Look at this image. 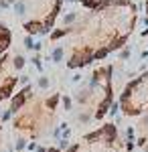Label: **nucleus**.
Masks as SVG:
<instances>
[{
    "instance_id": "f257e3e1",
    "label": "nucleus",
    "mask_w": 148,
    "mask_h": 152,
    "mask_svg": "<svg viewBox=\"0 0 148 152\" xmlns=\"http://www.w3.org/2000/svg\"><path fill=\"white\" fill-rule=\"evenodd\" d=\"M138 6L132 0H91L71 23L51 35L69 69H81L122 49L136 31Z\"/></svg>"
},
{
    "instance_id": "f03ea898",
    "label": "nucleus",
    "mask_w": 148,
    "mask_h": 152,
    "mask_svg": "<svg viewBox=\"0 0 148 152\" xmlns=\"http://www.w3.org/2000/svg\"><path fill=\"white\" fill-rule=\"evenodd\" d=\"M59 94H34L33 85H26L12 97L10 116L18 132L29 138H39L51 128L59 110Z\"/></svg>"
},
{
    "instance_id": "7ed1b4c3",
    "label": "nucleus",
    "mask_w": 148,
    "mask_h": 152,
    "mask_svg": "<svg viewBox=\"0 0 148 152\" xmlns=\"http://www.w3.org/2000/svg\"><path fill=\"white\" fill-rule=\"evenodd\" d=\"M112 65H100L89 73L85 81H81L73 97H65V107L75 105V116L79 124H89L93 120H102L114 102V83H112Z\"/></svg>"
},
{
    "instance_id": "20e7f679",
    "label": "nucleus",
    "mask_w": 148,
    "mask_h": 152,
    "mask_svg": "<svg viewBox=\"0 0 148 152\" xmlns=\"http://www.w3.org/2000/svg\"><path fill=\"white\" fill-rule=\"evenodd\" d=\"M63 8V0H14V18L26 35L49 33Z\"/></svg>"
},
{
    "instance_id": "39448f33",
    "label": "nucleus",
    "mask_w": 148,
    "mask_h": 152,
    "mask_svg": "<svg viewBox=\"0 0 148 152\" xmlns=\"http://www.w3.org/2000/svg\"><path fill=\"white\" fill-rule=\"evenodd\" d=\"M120 110L124 116H144L148 112V73L126 83L120 95Z\"/></svg>"
},
{
    "instance_id": "423d86ee",
    "label": "nucleus",
    "mask_w": 148,
    "mask_h": 152,
    "mask_svg": "<svg viewBox=\"0 0 148 152\" xmlns=\"http://www.w3.org/2000/svg\"><path fill=\"white\" fill-rule=\"evenodd\" d=\"M24 67V59L16 53H6L0 59V102L8 99L18 83V73Z\"/></svg>"
},
{
    "instance_id": "0eeeda50",
    "label": "nucleus",
    "mask_w": 148,
    "mask_h": 152,
    "mask_svg": "<svg viewBox=\"0 0 148 152\" xmlns=\"http://www.w3.org/2000/svg\"><path fill=\"white\" fill-rule=\"evenodd\" d=\"M10 43H12V33L10 28L4 23H0V59L4 57L10 51Z\"/></svg>"
},
{
    "instance_id": "6e6552de",
    "label": "nucleus",
    "mask_w": 148,
    "mask_h": 152,
    "mask_svg": "<svg viewBox=\"0 0 148 152\" xmlns=\"http://www.w3.org/2000/svg\"><path fill=\"white\" fill-rule=\"evenodd\" d=\"M144 12H146V16H148V0H144Z\"/></svg>"
},
{
    "instance_id": "1a4fd4ad",
    "label": "nucleus",
    "mask_w": 148,
    "mask_h": 152,
    "mask_svg": "<svg viewBox=\"0 0 148 152\" xmlns=\"http://www.w3.org/2000/svg\"><path fill=\"white\" fill-rule=\"evenodd\" d=\"M83 2H91V0H83Z\"/></svg>"
}]
</instances>
